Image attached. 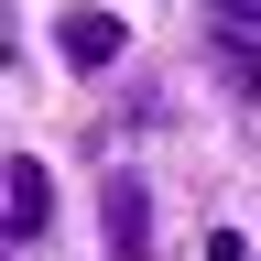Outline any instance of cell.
<instances>
[{
    "label": "cell",
    "mask_w": 261,
    "mask_h": 261,
    "mask_svg": "<svg viewBox=\"0 0 261 261\" xmlns=\"http://www.w3.org/2000/svg\"><path fill=\"white\" fill-rule=\"evenodd\" d=\"M55 44H65V65H87V76H98V65H120V55H130V33H120L109 11H65V22H55Z\"/></svg>",
    "instance_id": "cell-3"
},
{
    "label": "cell",
    "mask_w": 261,
    "mask_h": 261,
    "mask_svg": "<svg viewBox=\"0 0 261 261\" xmlns=\"http://www.w3.org/2000/svg\"><path fill=\"white\" fill-rule=\"evenodd\" d=\"M207 22L218 33H261V0H207Z\"/></svg>",
    "instance_id": "cell-5"
},
{
    "label": "cell",
    "mask_w": 261,
    "mask_h": 261,
    "mask_svg": "<svg viewBox=\"0 0 261 261\" xmlns=\"http://www.w3.org/2000/svg\"><path fill=\"white\" fill-rule=\"evenodd\" d=\"M44 218H55V185H44V163H33V152H11V163H0V228H11V250H22Z\"/></svg>",
    "instance_id": "cell-2"
},
{
    "label": "cell",
    "mask_w": 261,
    "mask_h": 261,
    "mask_svg": "<svg viewBox=\"0 0 261 261\" xmlns=\"http://www.w3.org/2000/svg\"><path fill=\"white\" fill-rule=\"evenodd\" d=\"M98 218H109V261H152V196H142V174L98 185Z\"/></svg>",
    "instance_id": "cell-1"
},
{
    "label": "cell",
    "mask_w": 261,
    "mask_h": 261,
    "mask_svg": "<svg viewBox=\"0 0 261 261\" xmlns=\"http://www.w3.org/2000/svg\"><path fill=\"white\" fill-rule=\"evenodd\" d=\"M218 76L240 98H261V33H218Z\"/></svg>",
    "instance_id": "cell-4"
}]
</instances>
